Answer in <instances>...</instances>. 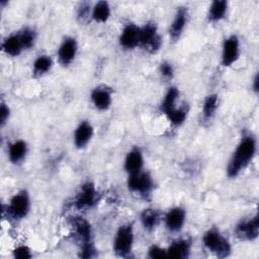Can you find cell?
Wrapping results in <instances>:
<instances>
[{
	"mask_svg": "<svg viewBox=\"0 0 259 259\" xmlns=\"http://www.w3.org/2000/svg\"><path fill=\"white\" fill-rule=\"evenodd\" d=\"M239 41L237 36L233 35L227 38L223 47V64L224 66H231L238 58Z\"/></svg>",
	"mask_w": 259,
	"mask_h": 259,
	"instance_id": "cell-9",
	"label": "cell"
},
{
	"mask_svg": "<svg viewBox=\"0 0 259 259\" xmlns=\"http://www.w3.org/2000/svg\"><path fill=\"white\" fill-rule=\"evenodd\" d=\"M184 221H185V211L181 207L172 208L165 218L167 228L173 232L179 231L182 228Z\"/></svg>",
	"mask_w": 259,
	"mask_h": 259,
	"instance_id": "cell-11",
	"label": "cell"
},
{
	"mask_svg": "<svg viewBox=\"0 0 259 259\" xmlns=\"http://www.w3.org/2000/svg\"><path fill=\"white\" fill-rule=\"evenodd\" d=\"M128 188L135 192L148 193L153 188L152 178L147 173H135L131 174L127 181Z\"/></svg>",
	"mask_w": 259,
	"mask_h": 259,
	"instance_id": "cell-5",
	"label": "cell"
},
{
	"mask_svg": "<svg viewBox=\"0 0 259 259\" xmlns=\"http://www.w3.org/2000/svg\"><path fill=\"white\" fill-rule=\"evenodd\" d=\"M189 248H190L189 243L186 240L175 242L169 247L167 251V256L178 258V259L186 258L189 253Z\"/></svg>",
	"mask_w": 259,
	"mask_h": 259,
	"instance_id": "cell-18",
	"label": "cell"
},
{
	"mask_svg": "<svg viewBox=\"0 0 259 259\" xmlns=\"http://www.w3.org/2000/svg\"><path fill=\"white\" fill-rule=\"evenodd\" d=\"M254 90L258 91V75H256V77L254 79Z\"/></svg>",
	"mask_w": 259,
	"mask_h": 259,
	"instance_id": "cell-33",
	"label": "cell"
},
{
	"mask_svg": "<svg viewBox=\"0 0 259 259\" xmlns=\"http://www.w3.org/2000/svg\"><path fill=\"white\" fill-rule=\"evenodd\" d=\"M255 150V140L252 137H245L239 144L230 161L228 166V175L230 177L237 176L242 168H245L250 160H252Z\"/></svg>",
	"mask_w": 259,
	"mask_h": 259,
	"instance_id": "cell-1",
	"label": "cell"
},
{
	"mask_svg": "<svg viewBox=\"0 0 259 259\" xmlns=\"http://www.w3.org/2000/svg\"><path fill=\"white\" fill-rule=\"evenodd\" d=\"M52 67V60L51 58H49L48 56H41L38 57L34 64H33V70L35 74H44L46 72H48L50 70V68Z\"/></svg>",
	"mask_w": 259,
	"mask_h": 259,
	"instance_id": "cell-25",
	"label": "cell"
},
{
	"mask_svg": "<svg viewBox=\"0 0 259 259\" xmlns=\"http://www.w3.org/2000/svg\"><path fill=\"white\" fill-rule=\"evenodd\" d=\"M23 49L19 35H11L3 42V50L10 56H17Z\"/></svg>",
	"mask_w": 259,
	"mask_h": 259,
	"instance_id": "cell-19",
	"label": "cell"
},
{
	"mask_svg": "<svg viewBox=\"0 0 259 259\" xmlns=\"http://www.w3.org/2000/svg\"><path fill=\"white\" fill-rule=\"evenodd\" d=\"M14 256L19 259H26V258H30L31 254L27 247L20 246L14 250Z\"/></svg>",
	"mask_w": 259,
	"mask_h": 259,
	"instance_id": "cell-30",
	"label": "cell"
},
{
	"mask_svg": "<svg viewBox=\"0 0 259 259\" xmlns=\"http://www.w3.org/2000/svg\"><path fill=\"white\" fill-rule=\"evenodd\" d=\"M159 220L158 212L154 209H145L142 212V223L147 230H153Z\"/></svg>",
	"mask_w": 259,
	"mask_h": 259,
	"instance_id": "cell-23",
	"label": "cell"
},
{
	"mask_svg": "<svg viewBox=\"0 0 259 259\" xmlns=\"http://www.w3.org/2000/svg\"><path fill=\"white\" fill-rule=\"evenodd\" d=\"M160 70H161L162 75L165 76V77H167V78H170V77H172V75H173V68H172V66H171L169 63H163V64H161Z\"/></svg>",
	"mask_w": 259,
	"mask_h": 259,
	"instance_id": "cell-31",
	"label": "cell"
},
{
	"mask_svg": "<svg viewBox=\"0 0 259 259\" xmlns=\"http://www.w3.org/2000/svg\"><path fill=\"white\" fill-rule=\"evenodd\" d=\"M26 153V144L23 141L13 143L9 148V159L13 163L20 162Z\"/></svg>",
	"mask_w": 259,
	"mask_h": 259,
	"instance_id": "cell-20",
	"label": "cell"
},
{
	"mask_svg": "<svg viewBox=\"0 0 259 259\" xmlns=\"http://www.w3.org/2000/svg\"><path fill=\"white\" fill-rule=\"evenodd\" d=\"M8 115H9V109H8V107H7L4 103H2V104H1V110H0V120H1V123H2V124L5 123L6 119L8 118Z\"/></svg>",
	"mask_w": 259,
	"mask_h": 259,
	"instance_id": "cell-32",
	"label": "cell"
},
{
	"mask_svg": "<svg viewBox=\"0 0 259 259\" xmlns=\"http://www.w3.org/2000/svg\"><path fill=\"white\" fill-rule=\"evenodd\" d=\"M19 38L23 49H29L34 41V33L30 29H24L21 34H19Z\"/></svg>",
	"mask_w": 259,
	"mask_h": 259,
	"instance_id": "cell-28",
	"label": "cell"
},
{
	"mask_svg": "<svg viewBox=\"0 0 259 259\" xmlns=\"http://www.w3.org/2000/svg\"><path fill=\"white\" fill-rule=\"evenodd\" d=\"M204 246L219 257H226L231 252L229 242L223 238L217 231L210 230L203 237Z\"/></svg>",
	"mask_w": 259,
	"mask_h": 259,
	"instance_id": "cell-2",
	"label": "cell"
},
{
	"mask_svg": "<svg viewBox=\"0 0 259 259\" xmlns=\"http://www.w3.org/2000/svg\"><path fill=\"white\" fill-rule=\"evenodd\" d=\"M143 166V157L142 153L140 152L139 149H134L131 151L124 162V168L130 174H135L141 171Z\"/></svg>",
	"mask_w": 259,
	"mask_h": 259,
	"instance_id": "cell-13",
	"label": "cell"
},
{
	"mask_svg": "<svg viewBox=\"0 0 259 259\" xmlns=\"http://www.w3.org/2000/svg\"><path fill=\"white\" fill-rule=\"evenodd\" d=\"M227 11V2L225 0H217L212 2L209 12H208V17L212 21H218L222 19Z\"/></svg>",
	"mask_w": 259,
	"mask_h": 259,
	"instance_id": "cell-21",
	"label": "cell"
},
{
	"mask_svg": "<svg viewBox=\"0 0 259 259\" xmlns=\"http://www.w3.org/2000/svg\"><path fill=\"white\" fill-rule=\"evenodd\" d=\"M236 233L238 237L244 240H254L257 238L259 233V224L258 217H254L253 219L243 222L238 225L236 229Z\"/></svg>",
	"mask_w": 259,
	"mask_h": 259,
	"instance_id": "cell-8",
	"label": "cell"
},
{
	"mask_svg": "<svg viewBox=\"0 0 259 259\" xmlns=\"http://www.w3.org/2000/svg\"><path fill=\"white\" fill-rule=\"evenodd\" d=\"M91 99L94 105L101 110L107 109L111 103V95L110 92L105 88H96L93 90L91 94Z\"/></svg>",
	"mask_w": 259,
	"mask_h": 259,
	"instance_id": "cell-14",
	"label": "cell"
},
{
	"mask_svg": "<svg viewBox=\"0 0 259 259\" xmlns=\"http://www.w3.org/2000/svg\"><path fill=\"white\" fill-rule=\"evenodd\" d=\"M149 256L151 258H163L167 256V251L158 246H152L149 250Z\"/></svg>",
	"mask_w": 259,
	"mask_h": 259,
	"instance_id": "cell-29",
	"label": "cell"
},
{
	"mask_svg": "<svg viewBox=\"0 0 259 259\" xmlns=\"http://www.w3.org/2000/svg\"><path fill=\"white\" fill-rule=\"evenodd\" d=\"M109 14H110V11H109V6L107 2L99 1L98 3H96L93 9V14H92L94 20L98 22H104L109 17Z\"/></svg>",
	"mask_w": 259,
	"mask_h": 259,
	"instance_id": "cell-22",
	"label": "cell"
},
{
	"mask_svg": "<svg viewBox=\"0 0 259 259\" xmlns=\"http://www.w3.org/2000/svg\"><path fill=\"white\" fill-rule=\"evenodd\" d=\"M133 229L131 225L122 226L118 229L116 233V237L114 240V252L118 256H125L127 255L133 246Z\"/></svg>",
	"mask_w": 259,
	"mask_h": 259,
	"instance_id": "cell-3",
	"label": "cell"
},
{
	"mask_svg": "<svg viewBox=\"0 0 259 259\" xmlns=\"http://www.w3.org/2000/svg\"><path fill=\"white\" fill-rule=\"evenodd\" d=\"M77 45L74 38H67L64 40L59 50V60L63 65L70 64L76 55Z\"/></svg>",
	"mask_w": 259,
	"mask_h": 259,
	"instance_id": "cell-12",
	"label": "cell"
},
{
	"mask_svg": "<svg viewBox=\"0 0 259 259\" xmlns=\"http://www.w3.org/2000/svg\"><path fill=\"white\" fill-rule=\"evenodd\" d=\"M166 115L169 117V119L171 120L172 123L174 124H181L185 117H186V112L182 109H173L171 111H169L168 113H166Z\"/></svg>",
	"mask_w": 259,
	"mask_h": 259,
	"instance_id": "cell-27",
	"label": "cell"
},
{
	"mask_svg": "<svg viewBox=\"0 0 259 259\" xmlns=\"http://www.w3.org/2000/svg\"><path fill=\"white\" fill-rule=\"evenodd\" d=\"M140 44L149 48V50L153 52L160 48L161 40L157 34V29L154 24H146L140 29Z\"/></svg>",
	"mask_w": 259,
	"mask_h": 259,
	"instance_id": "cell-7",
	"label": "cell"
},
{
	"mask_svg": "<svg viewBox=\"0 0 259 259\" xmlns=\"http://www.w3.org/2000/svg\"><path fill=\"white\" fill-rule=\"evenodd\" d=\"M92 134H93V128L91 124L87 121H83L82 123L79 124V126L75 132V137H74L75 145L78 148H83L91 139Z\"/></svg>",
	"mask_w": 259,
	"mask_h": 259,
	"instance_id": "cell-15",
	"label": "cell"
},
{
	"mask_svg": "<svg viewBox=\"0 0 259 259\" xmlns=\"http://www.w3.org/2000/svg\"><path fill=\"white\" fill-rule=\"evenodd\" d=\"M177 96H178V90L175 87H171L168 90V92L165 96L164 102L162 104V109L165 112V114L174 109V102H175Z\"/></svg>",
	"mask_w": 259,
	"mask_h": 259,
	"instance_id": "cell-24",
	"label": "cell"
},
{
	"mask_svg": "<svg viewBox=\"0 0 259 259\" xmlns=\"http://www.w3.org/2000/svg\"><path fill=\"white\" fill-rule=\"evenodd\" d=\"M119 41L123 48H135L138 44H140V28L133 24L126 25L122 30Z\"/></svg>",
	"mask_w": 259,
	"mask_h": 259,
	"instance_id": "cell-10",
	"label": "cell"
},
{
	"mask_svg": "<svg viewBox=\"0 0 259 259\" xmlns=\"http://www.w3.org/2000/svg\"><path fill=\"white\" fill-rule=\"evenodd\" d=\"M218 106V97L214 94H211L206 97L204 104H203V115L205 117H210Z\"/></svg>",
	"mask_w": 259,
	"mask_h": 259,
	"instance_id": "cell-26",
	"label": "cell"
},
{
	"mask_svg": "<svg viewBox=\"0 0 259 259\" xmlns=\"http://www.w3.org/2000/svg\"><path fill=\"white\" fill-rule=\"evenodd\" d=\"M72 223H73V227L75 229L76 234L83 241V244L90 243V239H91L90 224L83 218H74Z\"/></svg>",
	"mask_w": 259,
	"mask_h": 259,
	"instance_id": "cell-16",
	"label": "cell"
},
{
	"mask_svg": "<svg viewBox=\"0 0 259 259\" xmlns=\"http://www.w3.org/2000/svg\"><path fill=\"white\" fill-rule=\"evenodd\" d=\"M97 201V192L95 190V187L92 183H85L81 191L79 192L77 199L75 201V205L79 209L83 208H89L93 206Z\"/></svg>",
	"mask_w": 259,
	"mask_h": 259,
	"instance_id": "cell-4",
	"label": "cell"
},
{
	"mask_svg": "<svg viewBox=\"0 0 259 259\" xmlns=\"http://www.w3.org/2000/svg\"><path fill=\"white\" fill-rule=\"evenodd\" d=\"M28 209H29V199L25 192H21L14 195L8 207L10 214L15 219L24 218L27 214Z\"/></svg>",
	"mask_w": 259,
	"mask_h": 259,
	"instance_id": "cell-6",
	"label": "cell"
},
{
	"mask_svg": "<svg viewBox=\"0 0 259 259\" xmlns=\"http://www.w3.org/2000/svg\"><path fill=\"white\" fill-rule=\"evenodd\" d=\"M186 16H187L186 10L183 7H181L177 11L176 17L171 25V28H170V34L173 39L178 38L179 35L181 34V32L185 26V23H186Z\"/></svg>",
	"mask_w": 259,
	"mask_h": 259,
	"instance_id": "cell-17",
	"label": "cell"
}]
</instances>
